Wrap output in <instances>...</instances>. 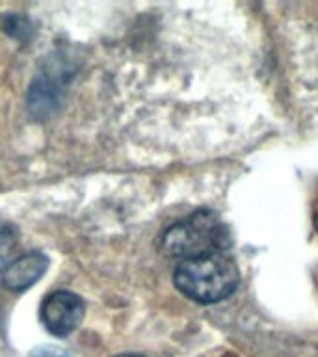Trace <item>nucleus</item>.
<instances>
[{
	"mask_svg": "<svg viewBox=\"0 0 318 357\" xmlns=\"http://www.w3.org/2000/svg\"><path fill=\"white\" fill-rule=\"evenodd\" d=\"M49 268V257L41 251H30L17 257L4 268L2 284L11 292H24L43 278Z\"/></svg>",
	"mask_w": 318,
	"mask_h": 357,
	"instance_id": "obj_5",
	"label": "nucleus"
},
{
	"mask_svg": "<svg viewBox=\"0 0 318 357\" xmlns=\"http://www.w3.org/2000/svg\"><path fill=\"white\" fill-rule=\"evenodd\" d=\"M86 317V303L69 290H56L41 303V322L54 337H67L77 331Z\"/></svg>",
	"mask_w": 318,
	"mask_h": 357,
	"instance_id": "obj_3",
	"label": "nucleus"
},
{
	"mask_svg": "<svg viewBox=\"0 0 318 357\" xmlns=\"http://www.w3.org/2000/svg\"><path fill=\"white\" fill-rule=\"evenodd\" d=\"M2 28L8 36L15 39L26 38L28 32H30V21H26L24 17H21L19 13H10L8 17H4L2 21Z\"/></svg>",
	"mask_w": 318,
	"mask_h": 357,
	"instance_id": "obj_7",
	"label": "nucleus"
},
{
	"mask_svg": "<svg viewBox=\"0 0 318 357\" xmlns=\"http://www.w3.org/2000/svg\"><path fill=\"white\" fill-rule=\"evenodd\" d=\"M69 78L71 75L58 73L56 63H50L47 69H43L28 91V112L41 121L54 116L61 105V97L66 93Z\"/></svg>",
	"mask_w": 318,
	"mask_h": 357,
	"instance_id": "obj_4",
	"label": "nucleus"
},
{
	"mask_svg": "<svg viewBox=\"0 0 318 357\" xmlns=\"http://www.w3.org/2000/svg\"><path fill=\"white\" fill-rule=\"evenodd\" d=\"M238 268L227 253H212L181 261L173 272L175 289L184 298L201 305L227 300L238 289Z\"/></svg>",
	"mask_w": 318,
	"mask_h": 357,
	"instance_id": "obj_1",
	"label": "nucleus"
},
{
	"mask_svg": "<svg viewBox=\"0 0 318 357\" xmlns=\"http://www.w3.org/2000/svg\"><path fill=\"white\" fill-rule=\"evenodd\" d=\"M17 240H19L17 229L10 223H0V273L11 262L10 257L17 248Z\"/></svg>",
	"mask_w": 318,
	"mask_h": 357,
	"instance_id": "obj_6",
	"label": "nucleus"
},
{
	"mask_svg": "<svg viewBox=\"0 0 318 357\" xmlns=\"http://www.w3.org/2000/svg\"><path fill=\"white\" fill-rule=\"evenodd\" d=\"M229 245L231 234L227 225L209 208L192 212L188 218L173 223L160 238L162 253L179 262L225 253Z\"/></svg>",
	"mask_w": 318,
	"mask_h": 357,
	"instance_id": "obj_2",
	"label": "nucleus"
},
{
	"mask_svg": "<svg viewBox=\"0 0 318 357\" xmlns=\"http://www.w3.org/2000/svg\"><path fill=\"white\" fill-rule=\"evenodd\" d=\"M317 223H318V214H317Z\"/></svg>",
	"mask_w": 318,
	"mask_h": 357,
	"instance_id": "obj_9",
	"label": "nucleus"
},
{
	"mask_svg": "<svg viewBox=\"0 0 318 357\" xmlns=\"http://www.w3.org/2000/svg\"><path fill=\"white\" fill-rule=\"evenodd\" d=\"M30 357H77L71 351L60 346H39L30 354Z\"/></svg>",
	"mask_w": 318,
	"mask_h": 357,
	"instance_id": "obj_8",
	"label": "nucleus"
}]
</instances>
